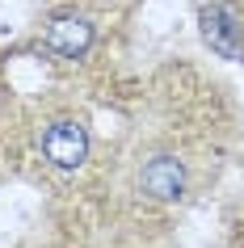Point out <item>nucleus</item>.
I'll return each instance as SVG.
<instances>
[{"label":"nucleus","mask_w":244,"mask_h":248,"mask_svg":"<svg viewBox=\"0 0 244 248\" xmlns=\"http://www.w3.org/2000/svg\"><path fill=\"white\" fill-rule=\"evenodd\" d=\"M42 156L51 160L55 169H80L84 164V156H89V131L80 126V122H72V118H59V122H51L47 131H42Z\"/></svg>","instance_id":"f257e3e1"},{"label":"nucleus","mask_w":244,"mask_h":248,"mask_svg":"<svg viewBox=\"0 0 244 248\" xmlns=\"http://www.w3.org/2000/svg\"><path fill=\"white\" fill-rule=\"evenodd\" d=\"M139 189L147 198H156V202H173V198H181V194H185V164H181L177 156H168V152L143 160Z\"/></svg>","instance_id":"f03ea898"},{"label":"nucleus","mask_w":244,"mask_h":248,"mask_svg":"<svg viewBox=\"0 0 244 248\" xmlns=\"http://www.w3.org/2000/svg\"><path fill=\"white\" fill-rule=\"evenodd\" d=\"M47 46L64 59H80L93 46V26L84 17H55L47 26Z\"/></svg>","instance_id":"7ed1b4c3"},{"label":"nucleus","mask_w":244,"mask_h":248,"mask_svg":"<svg viewBox=\"0 0 244 248\" xmlns=\"http://www.w3.org/2000/svg\"><path fill=\"white\" fill-rule=\"evenodd\" d=\"M206 38L215 42L219 51H228V55H240V46L231 42V21L223 17V9H211V13H206Z\"/></svg>","instance_id":"20e7f679"}]
</instances>
